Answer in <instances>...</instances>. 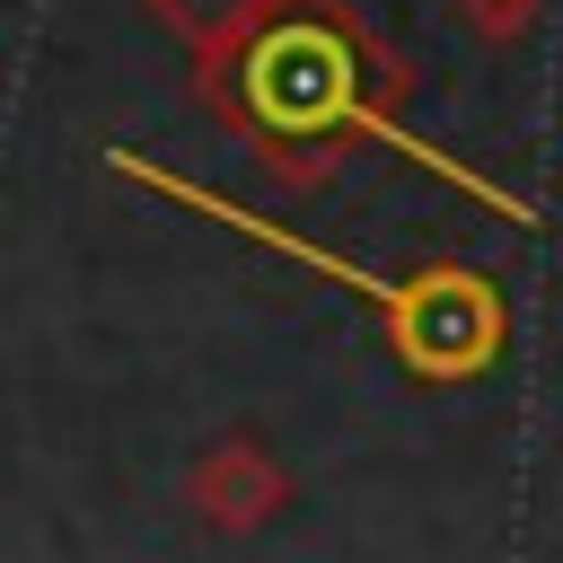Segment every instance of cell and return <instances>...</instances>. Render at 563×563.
<instances>
[{"instance_id": "3957f363", "label": "cell", "mask_w": 563, "mask_h": 563, "mask_svg": "<svg viewBox=\"0 0 563 563\" xmlns=\"http://www.w3.org/2000/svg\"><path fill=\"white\" fill-rule=\"evenodd\" d=\"M290 466L273 457V440L264 431H220V440H202L194 449V466H185V510L211 528V537H255V528H273L282 510H290Z\"/></svg>"}, {"instance_id": "277c9868", "label": "cell", "mask_w": 563, "mask_h": 563, "mask_svg": "<svg viewBox=\"0 0 563 563\" xmlns=\"http://www.w3.org/2000/svg\"><path fill=\"white\" fill-rule=\"evenodd\" d=\"M141 9H150V26H167L185 53H211V44H220V35H238L264 0H141Z\"/></svg>"}, {"instance_id": "5b68a950", "label": "cell", "mask_w": 563, "mask_h": 563, "mask_svg": "<svg viewBox=\"0 0 563 563\" xmlns=\"http://www.w3.org/2000/svg\"><path fill=\"white\" fill-rule=\"evenodd\" d=\"M466 9V26L484 35V44H519L528 26H537V0H457Z\"/></svg>"}, {"instance_id": "6da1fadb", "label": "cell", "mask_w": 563, "mask_h": 563, "mask_svg": "<svg viewBox=\"0 0 563 563\" xmlns=\"http://www.w3.org/2000/svg\"><path fill=\"white\" fill-rule=\"evenodd\" d=\"M405 97H413V70L369 35V18L352 0H264L238 35L194 53V106L229 141H246L255 167L290 194H317L325 176H343V158L361 141L422 150L396 132ZM431 167L457 176L466 194H493L449 158H431Z\"/></svg>"}, {"instance_id": "7a4b0ae2", "label": "cell", "mask_w": 563, "mask_h": 563, "mask_svg": "<svg viewBox=\"0 0 563 563\" xmlns=\"http://www.w3.org/2000/svg\"><path fill=\"white\" fill-rule=\"evenodd\" d=\"M369 317L387 325V352H396V369L413 387H466L510 343L501 282L475 273V264H413V273L387 282V299Z\"/></svg>"}]
</instances>
